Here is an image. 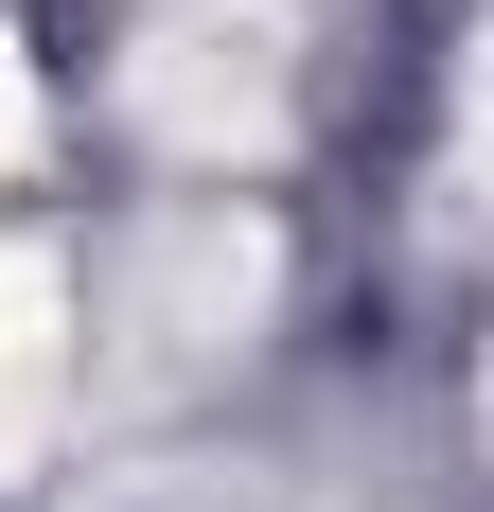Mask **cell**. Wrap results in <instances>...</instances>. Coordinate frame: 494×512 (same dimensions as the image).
I'll return each mask as SVG.
<instances>
[{"label":"cell","mask_w":494,"mask_h":512,"mask_svg":"<svg viewBox=\"0 0 494 512\" xmlns=\"http://www.w3.org/2000/svg\"><path fill=\"white\" fill-rule=\"evenodd\" d=\"M124 106H142L177 159H265L283 142V18H265V0H177V18H142Z\"/></svg>","instance_id":"1"},{"label":"cell","mask_w":494,"mask_h":512,"mask_svg":"<svg viewBox=\"0 0 494 512\" xmlns=\"http://www.w3.org/2000/svg\"><path fill=\"white\" fill-rule=\"evenodd\" d=\"M18 177H36V71L0 53V195H18Z\"/></svg>","instance_id":"3"},{"label":"cell","mask_w":494,"mask_h":512,"mask_svg":"<svg viewBox=\"0 0 494 512\" xmlns=\"http://www.w3.org/2000/svg\"><path fill=\"white\" fill-rule=\"evenodd\" d=\"M71 265L53 248H0V477L36 460L53 442V407H71V389H89V336H71Z\"/></svg>","instance_id":"2"}]
</instances>
